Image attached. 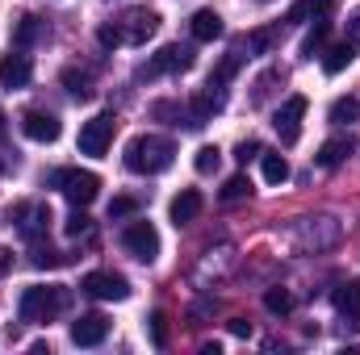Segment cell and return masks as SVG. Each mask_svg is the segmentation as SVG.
I'll use <instances>...</instances> for the list:
<instances>
[{"label":"cell","mask_w":360,"mask_h":355,"mask_svg":"<svg viewBox=\"0 0 360 355\" xmlns=\"http://www.w3.org/2000/svg\"><path fill=\"white\" fill-rule=\"evenodd\" d=\"M4 130H8V121H4V113H0V138H4Z\"/></svg>","instance_id":"f35d334b"},{"label":"cell","mask_w":360,"mask_h":355,"mask_svg":"<svg viewBox=\"0 0 360 355\" xmlns=\"http://www.w3.org/2000/svg\"><path fill=\"white\" fill-rule=\"evenodd\" d=\"M218 163H222V151H218V147H197V155H193V168H197L201 176L218 172Z\"/></svg>","instance_id":"4316f807"},{"label":"cell","mask_w":360,"mask_h":355,"mask_svg":"<svg viewBox=\"0 0 360 355\" xmlns=\"http://www.w3.org/2000/svg\"><path fill=\"white\" fill-rule=\"evenodd\" d=\"M331 301H335V309H340L344 318H352V326H356V322H360V280L340 284V288L331 293Z\"/></svg>","instance_id":"d6986e66"},{"label":"cell","mask_w":360,"mask_h":355,"mask_svg":"<svg viewBox=\"0 0 360 355\" xmlns=\"http://www.w3.org/2000/svg\"><path fill=\"white\" fill-rule=\"evenodd\" d=\"M327 34H331V21H327V17H319V21H314V29L302 38V59H314V55H323V46H327Z\"/></svg>","instance_id":"603a6c76"},{"label":"cell","mask_w":360,"mask_h":355,"mask_svg":"<svg viewBox=\"0 0 360 355\" xmlns=\"http://www.w3.org/2000/svg\"><path fill=\"white\" fill-rule=\"evenodd\" d=\"M80 288L96 297V301H126L130 297V280L126 276H117V272H89L84 280H80Z\"/></svg>","instance_id":"9c48e42d"},{"label":"cell","mask_w":360,"mask_h":355,"mask_svg":"<svg viewBox=\"0 0 360 355\" xmlns=\"http://www.w3.org/2000/svg\"><path fill=\"white\" fill-rule=\"evenodd\" d=\"M188 67H193V51H188V46H180V42H168V46H164V51H160V55H155V59H151L139 76H143V80H155V76H168V72H188Z\"/></svg>","instance_id":"30bf717a"},{"label":"cell","mask_w":360,"mask_h":355,"mask_svg":"<svg viewBox=\"0 0 360 355\" xmlns=\"http://www.w3.org/2000/svg\"><path fill=\"white\" fill-rule=\"evenodd\" d=\"M352 151H356V142H352V134H340V138H327V142L319 147V155H314V163L331 172V168H340V163H344V159H348Z\"/></svg>","instance_id":"e0dca14e"},{"label":"cell","mask_w":360,"mask_h":355,"mask_svg":"<svg viewBox=\"0 0 360 355\" xmlns=\"http://www.w3.org/2000/svg\"><path fill=\"white\" fill-rule=\"evenodd\" d=\"M68 305H72V293L63 284H34V288L21 293V322L42 326L51 318H59Z\"/></svg>","instance_id":"7a4b0ae2"},{"label":"cell","mask_w":360,"mask_h":355,"mask_svg":"<svg viewBox=\"0 0 360 355\" xmlns=\"http://www.w3.org/2000/svg\"><path fill=\"white\" fill-rule=\"evenodd\" d=\"M30 80H34L30 55H4V59H0V84H4V88H25Z\"/></svg>","instance_id":"9a60e30c"},{"label":"cell","mask_w":360,"mask_h":355,"mask_svg":"<svg viewBox=\"0 0 360 355\" xmlns=\"http://www.w3.org/2000/svg\"><path fill=\"white\" fill-rule=\"evenodd\" d=\"M272 42H276V29H252L248 34V51H256V55H264Z\"/></svg>","instance_id":"d6a6232c"},{"label":"cell","mask_w":360,"mask_h":355,"mask_svg":"<svg viewBox=\"0 0 360 355\" xmlns=\"http://www.w3.org/2000/svg\"><path fill=\"white\" fill-rule=\"evenodd\" d=\"M105 335H109V318L105 314H80L72 322V343L76 347H96V343H105Z\"/></svg>","instance_id":"4fadbf2b"},{"label":"cell","mask_w":360,"mask_h":355,"mask_svg":"<svg viewBox=\"0 0 360 355\" xmlns=\"http://www.w3.org/2000/svg\"><path fill=\"white\" fill-rule=\"evenodd\" d=\"M356 55H360V34H352L348 42H335L331 51H323V72L327 76H340L344 67H352Z\"/></svg>","instance_id":"2e32d148"},{"label":"cell","mask_w":360,"mask_h":355,"mask_svg":"<svg viewBox=\"0 0 360 355\" xmlns=\"http://www.w3.org/2000/svg\"><path fill=\"white\" fill-rule=\"evenodd\" d=\"M42 38H46V21H38L34 13H25V17L13 25V42H17L21 51H25V46H34V42H42Z\"/></svg>","instance_id":"ffe728a7"},{"label":"cell","mask_w":360,"mask_h":355,"mask_svg":"<svg viewBox=\"0 0 360 355\" xmlns=\"http://www.w3.org/2000/svg\"><path fill=\"white\" fill-rule=\"evenodd\" d=\"M63 88L72 92L76 100H89L92 96V80L84 76V72H72V67H68V72H63Z\"/></svg>","instance_id":"484cf974"},{"label":"cell","mask_w":360,"mask_h":355,"mask_svg":"<svg viewBox=\"0 0 360 355\" xmlns=\"http://www.w3.org/2000/svg\"><path fill=\"white\" fill-rule=\"evenodd\" d=\"M117 25H122V38H126L130 46H143V42H147V38L160 29V13L143 4V8H130V13H126Z\"/></svg>","instance_id":"8fae6325"},{"label":"cell","mask_w":360,"mask_h":355,"mask_svg":"<svg viewBox=\"0 0 360 355\" xmlns=\"http://www.w3.org/2000/svg\"><path fill=\"white\" fill-rule=\"evenodd\" d=\"M46 184L59 188L72 205H92L96 192H101V176L96 172H80V168H59V172H51Z\"/></svg>","instance_id":"3957f363"},{"label":"cell","mask_w":360,"mask_h":355,"mask_svg":"<svg viewBox=\"0 0 360 355\" xmlns=\"http://www.w3.org/2000/svg\"><path fill=\"white\" fill-rule=\"evenodd\" d=\"M252 192V180L248 176H231L222 184V201H239V196H248Z\"/></svg>","instance_id":"f546056e"},{"label":"cell","mask_w":360,"mask_h":355,"mask_svg":"<svg viewBox=\"0 0 360 355\" xmlns=\"http://www.w3.org/2000/svg\"><path fill=\"white\" fill-rule=\"evenodd\" d=\"M139 213V201L134 196H113L109 201V222H122V217H134Z\"/></svg>","instance_id":"83f0119b"},{"label":"cell","mask_w":360,"mask_h":355,"mask_svg":"<svg viewBox=\"0 0 360 355\" xmlns=\"http://www.w3.org/2000/svg\"><path fill=\"white\" fill-rule=\"evenodd\" d=\"M264 305H269V314H289V309H293V297H289L285 288H269V293H264Z\"/></svg>","instance_id":"f1b7e54d"},{"label":"cell","mask_w":360,"mask_h":355,"mask_svg":"<svg viewBox=\"0 0 360 355\" xmlns=\"http://www.w3.org/2000/svg\"><path fill=\"white\" fill-rule=\"evenodd\" d=\"M327 8H331V0H297L293 8H289V17L285 21H306V17H327Z\"/></svg>","instance_id":"cb8c5ba5"},{"label":"cell","mask_w":360,"mask_h":355,"mask_svg":"<svg viewBox=\"0 0 360 355\" xmlns=\"http://www.w3.org/2000/svg\"><path fill=\"white\" fill-rule=\"evenodd\" d=\"M122 159H126V168L134 176H160L164 168H172L176 147L168 138H160V134H139V138L126 142V155Z\"/></svg>","instance_id":"6da1fadb"},{"label":"cell","mask_w":360,"mask_h":355,"mask_svg":"<svg viewBox=\"0 0 360 355\" xmlns=\"http://www.w3.org/2000/svg\"><path fill=\"white\" fill-rule=\"evenodd\" d=\"M30 264L34 267H63V264H72V255H63V251H55V247H46V243H34Z\"/></svg>","instance_id":"d4e9b609"},{"label":"cell","mask_w":360,"mask_h":355,"mask_svg":"<svg viewBox=\"0 0 360 355\" xmlns=\"http://www.w3.org/2000/svg\"><path fill=\"white\" fill-rule=\"evenodd\" d=\"M96 42H101L105 51L122 46V42H126V38H122V25H117V21H113V25H101V29H96Z\"/></svg>","instance_id":"836d02e7"},{"label":"cell","mask_w":360,"mask_h":355,"mask_svg":"<svg viewBox=\"0 0 360 355\" xmlns=\"http://www.w3.org/2000/svg\"><path fill=\"white\" fill-rule=\"evenodd\" d=\"M8 272H13V251L0 247V276H8Z\"/></svg>","instance_id":"74e56055"},{"label":"cell","mask_w":360,"mask_h":355,"mask_svg":"<svg viewBox=\"0 0 360 355\" xmlns=\"http://www.w3.org/2000/svg\"><path fill=\"white\" fill-rule=\"evenodd\" d=\"M327 121H331V126H352V121H360V100L356 96H340V100L327 109Z\"/></svg>","instance_id":"7402d4cb"},{"label":"cell","mask_w":360,"mask_h":355,"mask_svg":"<svg viewBox=\"0 0 360 355\" xmlns=\"http://www.w3.org/2000/svg\"><path fill=\"white\" fill-rule=\"evenodd\" d=\"M260 4H272V0H260Z\"/></svg>","instance_id":"ab89813d"},{"label":"cell","mask_w":360,"mask_h":355,"mask_svg":"<svg viewBox=\"0 0 360 355\" xmlns=\"http://www.w3.org/2000/svg\"><path fill=\"white\" fill-rule=\"evenodd\" d=\"M306 96H285L281 100V109L272 113V126H276V134H281V142L285 147H293L297 138H302V117H306Z\"/></svg>","instance_id":"52a82bcc"},{"label":"cell","mask_w":360,"mask_h":355,"mask_svg":"<svg viewBox=\"0 0 360 355\" xmlns=\"http://www.w3.org/2000/svg\"><path fill=\"white\" fill-rule=\"evenodd\" d=\"M222 105H226V88L210 80L205 88H201L197 96H193V100H188V113H184V126H188V130H201V126H205V121H210V117H214V113H218Z\"/></svg>","instance_id":"ba28073f"},{"label":"cell","mask_w":360,"mask_h":355,"mask_svg":"<svg viewBox=\"0 0 360 355\" xmlns=\"http://www.w3.org/2000/svg\"><path fill=\"white\" fill-rule=\"evenodd\" d=\"M113 130H117V117H113V113H96V117H89V121L80 126V155L101 159V155L109 151V142H113Z\"/></svg>","instance_id":"277c9868"},{"label":"cell","mask_w":360,"mask_h":355,"mask_svg":"<svg viewBox=\"0 0 360 355\" xmlns=\"http://www.w3.org/2000/svg\"><path fill=\"white\" fill-rule=\"evenodd\" d=\"M4 217H8V226H17L25 239H38V234L55 222V217H51V205H42V201H21V205H13Z\"/></svg>","instance_id":"8992f818"},{"label":"cell","mask_w":360,"mask_h":355,"mask_svg":"<svg viewBox=\"0 0 360 355\" xmlns=\"http://www.w3.org/2000/svg\"><path fill=\"white\" fill-rule=\"evenodd\" d=\"M201 209H205V201H201V192L197 188H184L180 196H172V205H168V217H172V226H188V222H197L201 217Z\"/></svg>","instance_id":"5bb4252c"},{"label":"cell","mask_w":360,"mask_h":355,"mask_svg":"<svg viewBox=\"0 0 360 355\" xmlns=\"http://www.w3.org/2000/svg\"><path fill=\"white\" fill-rule=\"evenodd\" d=\"M260 172L269 184H285L289 180V159L281 151H260Z\"/></svg>","instance_id":"44dd1931"},{"label":"cell","mask_w":360,"mask_h":355,"mask_svg":"<svg viewBox=\"0 0 360 355\" xmlns=\"http://www.w3.org/2000/svg\"><path fill=\"white\" fill-rule=\"evenodd\" d=\"M122 247H126L139 264H151V260L160 255V230L139 217V222H130V226L122 230Z\"/></svg>","instance_id":"5b68a950"},{"label":"cell","mask_w":360,"mask_h":355,"mask_svg":"<svg viewBox=\"0 0 360 355\" xmlns=\"http://www.w3.org/2000/svg\"><path fill=\"white\" fill-rule=\"evenodd\" d=\"M21 130H25V138H34V142H55V138L63 134L59 117L46 113V109H25V113H21Z\"/></svg>","instance_id":"7c38bea8"},{"label":"cell","mask_w":360,"mask_h":355,"mask_svg":"<svg viewBox=\"0 0 360 355\" xmlns=\"http://www.w3.org/2000/svg\"><path fill=\"white\" fill-rule=\"evenodd\" d=\"M151 343H155V347H168V314H164V309L151 314Z\"/></svg>","instance_id":"4dcf8cb0"},{"label":"cell","mask_w":360,"mask_h":355,"mask_svg":"<svg viewBox=\"0 0 360 355\" xmlns=\"http://www.w3.org/2000/svg\"><path fill=\"white\" fill-rule=\"evenodd\" d=\"M151 117H176L180 121V105H172V100H155V105H151Z\"/></svg>","instance_id":"d590c367"},{"label":"cell","mask_w":360,"mask_h":355,"mask_svg":"<svg viewBox=\"0 0 360 355\" xmlns=\"http://www.w3.org/2000/svg\"><path fill=\"white\" fill-rule=\"evenodd\" d=\"M89 230H92V217L84 213V205H76V213L68 217V234H72V239H80V234H89Z\"/></svg>","instance_id":"1f68e13d"},{"label":"cell","mask_w":360,"mask_h":355,"mask_svg":"<svg viewBox=\"0 0 360 355\" xmlns=\"http://www.w3.org/2000/svg\"><path fill=\"white\" fill-rule=\"evenodd\" d=\"M260 151H264V147H260L256 138H248V142H239V151H235V159H239V163H252V159H260Z\"/></svg>","instance_id":"e575fe53"},{"label":"cell","mask_w":360,"mask_h":355,"mask_svg":"<svg viewBox=\"0 0 360 355\" xmlns=\"http://www.w3.org/2000/svg\"><path fill=\"white\" fill-rule=\"evenodd\" d=\"M188 29H193L197 42H214V38H222V17L214 8H197L193 21H188Z\"/></svg>","instance_id":"ac0fdd59"},{"label":"cell","mask_w":360,"mask_h":355,"mask_svg":"<svg viewBox=\"0 0 360 355\" xmlns=\"http://www.w3.org/2000/svg\"><path fill=\"white\" fill-rule=\"evenodd\" d=\"M226 326H231V335H235V339H252V322H248V318H231Z\"/></svg>","instance_id":"8d00e7d4"}]
</instances>
